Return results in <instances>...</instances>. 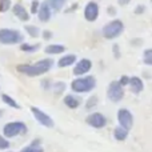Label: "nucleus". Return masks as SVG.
Here are the masks:
<instances>
[{
    "mask_svg": "<svg viewBox=\"0 0 152 152\" xmlns=\"http://www.w3.org/2000/svg\"><path fill=\"white\" fill-rule=\"evenodd\" d=\"M128 86H129V88H131V92L135 95L140 94V92L144 89V83H143V80L139 76H132V77H129Z\"/></svg>",
    "mask_w": 152,
    "mask_h": 152,
    "instance_id": "obj_14",
    "label": "nucleus"
},
{
    "mask_svg": "<svg viewBox=\"0 0 152 152\" xmlns=\"http://www.w3.org/2000/svg\"><path fill=\"white\" fill-rule=\"evenodd\" d=\"M39 0H32V4H31V13H36L37 10H39Z\"/></svg>",
    "mask_w": 152,
    "mask_h": 152,
    "instance_id": "obj_29",
    "label": "nucleus"
},
{
    "mask_svg": "<svg viewBox=\"0 0 152 152\" xmlns=\"http://www.w3.org/2000/svg\"><path fill=\"white\" fill-rule=\"evenodd\" d=\"M143 60H144V63L147 64V66H152V50H145L144 51V58H143Z\"/></svg>",
    "mask_w": 152,
    "mask_h": 152,
    "instance_id": "obj_26",
    "label": "nucleus"
},
{
    "mask_svg": "<svg viewBox=\"0 0 152 152\" xmlns=\"http://www.w3.org/2000/svg\"><path fill=\"white\" fill-rule=\"evenodd\" d=\"M42 87L45 89H50V80H44L42 81Z\"/></svg>",
    "mask_w": 152,
    "mask_h": 152,
    "instance_id": "obj_35",
    "label": "nucleus"
},
{
    "mask_svg": "<svg viewBox=\"0 0 152 152\" xmlns=\"http://www.w3.org/2000/svg\"><path fill=\"white\" fill-rule=\"evenodd\" d=\"M8 147H10V142L0 135V150H7Z\"/></svg>",
    "mask_w": 152,
    "mask_h": 152,
    "instance_id": "obj_28",
    "label": "nucleus"
},
{
    "mask_svg": "<svg viewBox=\"0 0 152 152\" xmlns=\"http://www.w3.org/2000/svg\"><path fill=\"white\" fill-rule=\"evenodd\" d=\"M64 104L71 110H76L81 104V99L79 96H75V95H67L64 97Z\"/></svg>",
    "mask_w": 152,
    "mask_h": 152,
    "instance_id": "obj_15",
    "label": "nucleus"
},
{
    "mask_svg": "<svg viewBox=\"0 0 152 152\" xmlns=\"http://www.w3.org/2000/svg\"><path fill=\"white\" fill-rule=\"evenodd\" d=\"M96 104H97V97L96 96H91L88 100H87V103H86V110L87 111L92 110V108L96 107Z\"/></svg>",
    "mask_w": 152,
    "mask_h": 152,
    "instance_id": "obj_24",
    "label": "nucleus"
},
{
    "mask_svg": "<svg viewBox=\"0 0 152 152\" xmlns=\"http://www.w3.org/2000/svg\"><path fill=\"white\" fill-rule=\"evenodd\" d=\"M24 40V36L20 31L12 28H1L0 29V43L7 45L19 44Z\"/></svg>",
    "mask_w": 152,
    "mask_h": 152,
    "instance_id": "obj_3",
    "label": "nucleus"
},
{
    "mask_svg": "<svg viewBox=\"0 0 152 152\" xmlns=\"http://www.w3.org/2000/svg\"><path fill=\"white\" fill-rule=\"evenodd\" d=\"M37 18H39L40 21H43V23H45V21H48L51 19V16H52V10L50 8V5H48V3H43V4L39 5V10H37Z\"/></svg>",
    "mask_w": 152,
    "mask_h": 152,
    "instance_id": "obj_12",
    "label": "nucleus"
},
{
    "mask_svg": "<svg viewBox=\"0 0 152 152\" xmlns=\"http://www.w3.org/2000/svg\"><path fill=\"white\" fill-rule=\"evenodd\" d=\"M124 87L120 86L119 81H111L107 89V96L111 102L118 103L124 97Z\"/></svg>",
    "mask_w": 152,
    "mask_h": 152,
    "instance_id": "obj_6",
    "label": "nucleus"
},
{
    "mask_svg": "<svg viewBox=\"0 0 152 152\" xmlns=\"http://www.w3.org/2000/svg\"><path fill=\"white\" fill-rule=\"evenodd\" d=\"M52 88H53V91H55V94L59 95V94H61V92H64V89L67 88V86H66V83H63V81H56V83L52 86Z\"/></svg>",
    "mask_w": 152,
    "mask_h": 152,
    "instance_id": "obj_23",
    "label": "nucleus"
},
{
    "mask_svg": "<svg viewBox=\"0 0 152 152\" xmlns=\"http://www.w3.org/2000/svg\"><path fill=\"white\" fill-rule=\"evenodd\" d=\"M145 11V5H137L136 8H135V13H137V15H139V13H143Z\"/></svg>",
    "mask_w": 152,
    "mask_h": 152,
    "instance_id": "obj_33",
    "label": "nucleus"
},
{
    "mask_svg": "<svg viewBox=\"0 0 152 152\" xmlns=\"http://www.w3.org/2000/svg\"><path fill=\"white\" fill-rule=\"evenodd\" d=\"M91 68H92V61L89 60V59H81V60H79L77 63L75 64L74 75H76V76L86 75L91 71Z\"/></svg>",
    "mask_w": 152,
    "mask_h": 152,
    "instance_id": "obj_11",
    "label": "nucleus"
},
{
    "mask_svg": "<svg viewBox=\"0 0 152 152\" xmlns=\"http://www.w3.org/2000/svg\"><path fill=\"white\" fill-rule=\"evenodd\" d=\"M99 16V4L96 1H89L84 7V18L88 21H95Z\"/></svg>",
    "mask_w": 152,
    "mask_h": 152,
    "instance_id": "obj_10",
    "label": "nucleus"
},
{
    "mask_svg": "<svg viewBox=\"0 0 152 152\" xmlns=\"http://www.w3.org/2000/svg\"><path fill=\"white\" fill-rule=\"evenodd\" d=\"M27 132V126L23 121H11L3 128V135L5 137H16Z\"/></svg>",
    "mask_w": 152,
    "mask_h": 152,
    "instance_id": "obj_5",
    "label": "nucleus"
},
{
    "mask_svg": "<svg viewBox=\"0 0 152 152\" xmlns=\"http://www.w3.org/2000/svg\"><path fill=\"white\" fill-rule=\"evenodd\" d=\"M127 136H128V131L127 129H124L123 127H116L115 129H113V137H115L118 142H123V140L127 139Z\"/></svg>",
    "mask_w": 152,
    "mask_h": 152,
    "instance_id": "obj_18",
    "label": "nucleus"
},
{
    "mask_svg": "<svg viewBox=\"0 0 152 152\" xmlns=\"http://www.w3.org/2000/svg\"><path fill=\"white\" fill-rule=\"evenodd\" d=\"M1 100H3V102H4L7 105H10V107H12V108H16V110H19V108H20V105L16 103V100L13 99V97H11L10 95L3 94V95H1Z\"/></svg>",
    "mask_w": 152,
    "mask_h": 152,
    "instance_id": "obj_20",
    "label": "nucleus"
},
{
    "mask_svg": "<svg viewBox=\"0 0 152 152\" xmlns=\"http://www.w3.org/2000/svg\"><path fill=\"white\" fill-rule=\"evenodd\" d=\"M40 48V44H28V43H23V44L20 45V50L23 51V52H36L37 50Z\"/></svg>",
    "mask_w": 152,
    "mask_h": 152,
    "instance_id": "obj_21",
    "label": "nucleus"
},
{
    "mask_svg": "<svg viewBox=\"0 0 152 152\" xmlns=\"http://www.w3.org/2000/svg\"><path fill=\"white\" fill-rule=\"evenodd\" d=\"M107 12H108V15H111V16H115V15H116V10H115L113 7H108V11H107Z\"/></svg>",
    "mask_w": 152,
    "mask_h": 152,
    "instance_id": "obj_34",
    "label": "nucleus"
},
{
    "mask_svg": "<svg viewBox=\"0 0 152 152\" xmlns=\"http://www.w3.org/2000/svg\"><path fill=\"white\" fill-rule=\"evenodd\" d=\"M31 112L34 115V118L36 119V121H39L42 126L47 127V128H52L53 127V120L51 116H48L45 112H43L42 110H39L37 107H31Z\"/></svg>",
    "mask_w": 152,
    "mask_h": 152,
    "instance_id": "obj_9",
    "label": "nucleus"
},
{
    "mask_svg": "<svg viewBox=\"0 0 152 152\" xmlns=\"http://www.w3.org/2000/svg\"><path fill=\"white\" fill-rule=\"evenodd\" d=\"M47 3H48V5H50V8L51 10H53V11H60L61 8L66 5V3H67V0H47Z\"/></svg>",
    "mask_w": 152,
    "mask_h": 152,
    "instance_id": "obj_19",
    "label": "nucleus"
},
{
    "mask_svg": "<svg viewBox=\"0 0 152 152\" xmlns=\"http://www.w3.org/2000/svg\"><path fill=\"white\" fill-rule=\"evenodd\" d=\"M118 121L119 126L123 127L127 131H129L132 128V126H134V116L127 108H120L118 111Z\"/></svg>",
    "mask_w": 152,
    "mask_h": 152,
    "instance_id": "obj_7",
    "label": "nucleus"
},
{
    "mask_svg": "<svg viewBox=\"0 0 152 152\" xmlns=\"http://www.w3.org/2000/svg\"><path fill=\"white\" fill-rule=\"evenodd\" d=\"M112 50H113V55H115V59H119V58H120V52H119V45H118V44H113Z\"/></svg>",
    "mask_w": 152,
    "mask_h": 152,
    "instance_id": "obj_32",
    "label": "nucleus"
},
{
    "mask_svg": "<svg viewBox=\"0 0 152 152\" xmlns=\"http://www.w3.org/2000/svg\"><path fill=\"white\" fill-rule=\"evenodd\" d=\"M20 152H44L42 147H34V145H29V147L23 148Z\"/></svg>",
    "mask_w": 152,
    "mask_h": 152,
    "instance_id": "obj_27",
    "label": "nucleus"
},
{
    "mask_svg": "<svg viewBox=\"0 0 152 152\" xmlns=\"http://www.w3.org/2000/svg\"><path fill=\"white\" fill-rule=\"evenodd\" d=\"M128 81H129V77H128V76L123 75V76L120 77V80H119V83H120L121 87H124V86H128Z\"/></svg>",
    "mask_w": 152,
    "mask_h": 152,
    "instance_id": "obj_31",
    "label": "nucleus"
},
{
    "mask_svg": "<svg viewBox=\"0 0 152 152\" xmlns=\"http://www.w3.org/2000/svg\"><path fill=\"white\" fill-rule=\"evenodd\" d=\"M12 12H13V15L19 19V20H21V21H28L29 20V13L27 12V10L24 8V5L20 4V3L13 4Z\"/></svg>",
    "mask_w": 152,
    "mask_h": 152,
    "instance_id": "obj_13",
    "label": "nucleus"
},
{
    "mask_svg": "<svg viewBox=\"0 0 152 152\" xmlns=\"http://www.w3.org/2000/svg\"><path fill=\"white\" fill-rule=\"evenodd\" d=\"M123 31H124V24H123V21L119 20V19H115V20L107 23L102 29L103 36L108 40L119 37L123 34Z\"/></svg>",
    "mask_w": 152,
    "mask_h": 152,
    "instance_id": "obj_4",
    "label": "nucleus"
},
{
    "mask_svg": "<svg viewBox=\"0 0 152 152\" xmlns=\"http://www.w3.org/2000/svg\"><path fill=\"white\" fill-rule=\"evenodd\" d=\"M3 115H4V111H3V110H0V118H1Z\"/></svg>",
    "mask_w": 152,
    "mask_h": 152,
    "instance_id": "obj_37",
    "label": "nucleus"
},
{
    "mask_svg": "<svg viewBox=\"0 0 152 152\" xmlns=\"http://www.w3.org/2000/svg\"><path fill=\"white\" fill-rule=\"evenodd\" d=\"M42 36H43L44 40H50V39H52L53 34H52V31H50V29H45V31H43Z\"/></svg>",
    "mask_w": 152,
    "mask_h": 152,
    "instance_id": "obj_30",
    "label": "nucleus"
},
{
    "mask_svg": "<svg viewBox=\"0 0 152 152\" xmlns=\"http://www.w3.org/2000/svg\"><path fill=\"white\" fill-rule=\"evenodd\" d=\"M11 0H0V12H7L11 10Z\"/></svg>",
    "mask_w": 152,
    "mask_h": 152,
    "instance_id": "obj_25",
    "label": "nucleus"
},
{
    "mask_svg": "<svg viewBox=\"0 0 152 152\" xmlns=\"http://www.w3.org/2000/svg\"><path fill=\"white\" fill-rule=\"evenodd\" d=\"M74 63H76V56L74 55V53H68V55L60 58V60L58 61V67H60V68H66V67L72 66Z\"/></svg>",
    "mask_w": 152,
    "mask_h": 152,
    "instance_id": "obj_16",
    "label": "nucleus"
},
{
    "mask_svg": "<svg viewBox=\"0 0 152 152\" xmlns=\"http://www.w3.org/2000/svg\"><path fill=\"white\" fill-rule=\"evenodd\" d=\"M44 51L48 55H58V53H63L66 51V47L63 44H50L45 47Z\"/></svg>",
    "mask_w": 152,
    "mask_h": 152,
    "instance_id": "obj_17",
    "label": "nucleus"
},
{
    "mask_svg": "<svg viewBox=\"0 0 152 152\" xmlns=\"http://www.w3.org/2000/svg\"><path fill=\"white\" fill-rule=\"evenodd\" d=\"M24 29L28 32V35L31 37H39L40 36V29L37 28L36 26H26Z\"/></svg>",
    "mask_w": 152,
    "mask_h": 152,
    "instance_id": "obj_22",
    "label": "nucleus"
},
{
    "mask_svg": "<svg viewBox=\"0 0 152 152\" xmlns=\"http://www.w3.org/2000/svg\"><path fill=\"white\" fill-rule=\"evenodd\" d=\"M129 1H131V0H118V3H119L120 5H127Z\"/></svg>",
    "mask_w": 152,
    "mask_h": 152,
    "instance_id": "obj_36",
    "label": "nucleus"
},
{
    "mask_svg": "<svg viewBox=\"0 0 152 152\" xmlns=\"http://www.w3.org/2000/svg\"><path fill=\"white\" fill-rule=\"evenodd\" d=\"M8 152H10V151H8Z\"/></svg>",
    "mask_w": 152,
    "mask_h": 152,
    "instance_id": "obj_38",
    "label": "nucleus"
},
{
    "mask_svg": "<svg viewBox=\"0 0 152 152\" xmlns=\"http://www.w3.org/2000/svg\"><path fill=\"white\" fill-rule=\"evenodd\" d=\"M86 121L88 126L94 127V128H104L107 126V118L100 112H94L86 118Z\"/></svg>",
    "mask_w": 152,
    "mask_h": 152,
    "instance_id": "obj_8",
    "label": "nucleus"
},
{
    "mask_svg": "<svg viewBox=\"0 0 152 152\" xmlns=\"http://www.w3.org/2000/svg\"><path fill=\"white\" fill-rule=\"evenodd\" d=\"M96 87V79L94 76H84V77H77L71 83L72 91L76 94H84L89 92Z\"/></svg>",
    "mask_w": 152,
    "mask_h": 152,
    "instance_id": "obj_2",
    "label": "nucleus"
},
{
    "mask_svg": "<svg viewBox=\"0 0 152 152\" xmlns=\"http://www.w3.org/2000/svg\"><path fill=\"white\" fill-rule=\"evenodd\" d=\"M53 63H55V61H53L52 59L47 58V59L36 61L35 64H19L18 71L20 72V74H24L27 76L34 77V76H40V75H44L45 72H48L53 67Z\"/></svg>",
    "mask_w": 152,
    "mask_h": 152,
    "instance_id": "obj_1",
    "label": "nucleus"
}]
</instances>
